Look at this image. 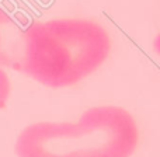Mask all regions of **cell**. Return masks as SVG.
<instances>
[{
  "label": "cell",
  "instance_id": "3957f363",
  "mask_svg": "<svg viewBox=\"0 0 160 157\" xmlns=\"http://www.w3.org/2000/svg\"><path fill=\"white\" fill-rule=\"evenodd\" d=\"M30 20L0 6V65L21 72Z\"/></svg>",
  "mask_w": 160,
  "mask_h": 157
},
{
  "label": "cell",
  "instance_id": "6da1fadb",
  "mask_svg": "<svg viewBox=\"0 0 160 157\" xmlns=\"http://www.w3.org/2000/svg\"><path fill=\"white\" fill-rule=\"evenodd\" d=\"M110 48L105 30L88 20L32 21L21 73L47 87H68L98 69Z\"/></svg>",
  "mask_w": 160,
  "mask_h": 157
},
{
  "label": "cell",
  "instance_id": "7a4b0ae2",
  "mask_svg": "<svg viewBox=\"0 0 160 157\" xmlns=\"http://www.w3.org/2000/svg\"><path fill=\"white\" fill-rule=\"evenodd\" d=\"M139 140L133 116L119 107L87 110L78 122H37L16 140L17 157H131Z\"/></svg>",
  "mask_w": 160,
  "mask_h": 157
},
{
  "label": "cell",
  "instance_id": "277c9868",
  "mask_svg": "<svg viewBox=\"0 0 160 157\" xmlns=\"http://www.w3.org/2000/svg\"><path fill=\"white\" fill-rule=\"evenodd\" d=\"M10 91H11V86L8 76L0 67V110L6 107V102H7L8 97H10Z\"/></svg>",
  "mask_w": 160,
  "mask_h": 157
},
{
  "label": "cell",
  "instance_id": "5b68a950",
  "mask_svg": "<svg viewBox=\"0 0 160 157\" xmlns=\"http://www.w3.org/2000/svg\"><path fill=\"white\" fill-rule=\"evenodd\" d=\"M153 48H155L156 53H158V55L160 56V34L155 38V42H153Z\"/></svg>",
  "mask_w": 160,
  "mask_h": 157
}]
</instances>
